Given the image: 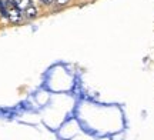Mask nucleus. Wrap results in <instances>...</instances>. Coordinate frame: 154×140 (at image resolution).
Returning <instances> with one entry per match:
<instances>
[{"mask_svg": "<svg viewBox=\"0 0 154 140\" xmlns=\"http://www.w3.org/2000/svg\"><path fill=\"white\" fill-rule=\"evenodd\" d=\"M38 2L43 7H50V6L54 5V0H38Z\"/></svg>", "mask_w": 154, "mask_h": 140, "instance_id": "5", "label": "nucleus"}, {"mask_svg": "<svg viewBox=\"0 0 154 140\" xmlns=\"http://www.w3.org/2000/svg\"><path fill=\"white\" fill-rule=\"evenodd\" d=\"M7 20L11 23V24H20V23L24 20V16H23V10H20L19 7L13 6L10 9H7Z\"/></svg>", "mask_w": 154, "mask_h": 140, "instance_id": "1", "label": "nucleus"}, {"mask_svg": "<svg viewBox=\"0 0 154 140\" xmlns=\"http://www.w3.org/2000/svg\"><path fill=\"white\" fill-rule=\"evenodd\" d=\"M23 16H24V20H29V22H32L34 19H37L38 17V9L34 5H30L23 10Z\"/></svg>", "mask_w": 154, "mask_h": 140, "instance_id": "2", "label": "nucleus"}, {"mask_svg": "<svg viewBox=\"0 0 154 140\" xmlns=\"http://www.w3.org/2000/svg\"><path fill=\"white\" fill-rule=\"evenodd\" d=\"M70 3V0H54V5L57 6V7H64V6H67Z\"/></svg>", "mask_w": 154, "mask_h": 140, "instance_id": "4", "label": "nucleus"}, {"mask_svg": "<svg viewBox=\"0 0 154 140\" xmlns=\"http://www.w3.org/2000/svg\"><path fill=\"white\" fill-rule=\"evenodd\" d=\"M11 3L16 6V7H19L20 10H24V9L32 3V0H11Z\"/></svg>", "mask_w": 154, "mask_h": 140, "instance_id": "3", "label": "nucleus"}]
</instances>
